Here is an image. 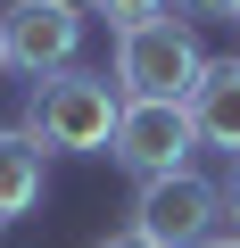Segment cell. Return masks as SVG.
Segmentation results:
<instances>
[{
  "label": "cell",
  "instance_id": "obj_1",
  "mask_svg": "<svg viewBox=\"0 0 240 248\" xmlns=\"http://www.w3.org/2000/svg\"><path fill=\"white\" fill-rule=\"evenodd\" d=\"M116 116H125V91H116L108 75L66 66V75H42V83H33L25 133H33L42 157H50V149H66V157H108V149H116Z\"/></svg>",
  "mask_w": 240,
  "mask_h": 248
},
{
  "label": "cell",
  "instance_id": "obj_2",
  "mask_svg": "<svg viewBox=\"0 0 240 248\" xmlns=\"http://www.w3.org/2000/svg\"><path fill=\"white\" fill-rule=\"evenodd\" d=\"M199 75H207V50H199V33L182 17L116 33V91L125 99H191Z\"/></svg>",
  "mask_w": 240,
  "mask_h": 248
},
{
  "label": "cell",
  "instance_id": "obj_3",
  "mask_svg": "<svg viewBox=\"0 0 240 248\" xmlns=\"http://www.w3.org/2000/svg\"><path fill=\"white\" fill-rule=\"evenodd\" d=\"M215 223H224V190L207 174H158L133 199V240L149 248H207Z\"/></svg>",
  "mask_w": 240,
  "mask_h": 248
},
{
  "label": "cell",
  "instance_id": "obj_4",
  "mask_svg": "<svg viewBox=\"0 0 240 248\" xmlns=\"http://www.w3.org/2000/svg\"><path fill=\"white\" fill-rule=\"evenodd\" d=\"M191 149H199V133H191L182 99H125L108 157L125 174H141V182H158V174H191Z\"/></svg>",
  "mask_w": 240,
  "mask_h": 248
},
{
  "label": "cell",
  "instance_id": "obj_5",
  "mask_svg": "<svg viewBox=\"0 0 240 248\" xmlns=\"http://www.w3.org/2000/svg\"><path fill=\"white\" fill-rule=\"evenodd\" d=\"M0 50H9V66H25L33 83L66 75L75 50H83V9H66V0H9V9H0Z\"/></svg>",
  "mask_w": 240,
  "mask_h": 248
},
{
  "label": "cell",
  "instance_id": "obj_6",
  "mask_svg": "<svg viewBox=\"0 0 240 248\" xmlns=\"http://www.w3.org/2000/svg\"><path fill=\"white\" fill-rule=\"evenodd\" d=\"M182 108H191V133H199V149H224V157H240V58L207 66V75H199V91H191Z\"/></svg>",
  "mask_w": 240,
  "mask_h": 248
},
{
  "label": "cell",
  "instance_id": "obj_7",
  "mask_svg": "<svg viewBox=\"0 0 240 248\" xmlns=\"http://www.w3.org/2000/svg\"><path fill=\"white\" fill-rule=\"evenodd\" d=\"M42 182H50V166H42L33 133H25V124H0V223L33 215L42 207Z\"/></svg>",
  "mask_w": 240,
  "mask_h": 248
},
{
  "label": "cell",
  "instance_id": "obj_8",
  "mask_svg": "<svg viewBox=\"0 0 240 248\" xmlns=\"http://www.w3.org/2000/svg\"><path fill=\"white\" fill-rule=\"evenodd\" d=\"M174 9V0H91V17H108L116 33H133V25H158Z\"/></svg>",
  "mask_w": 240,
  "mask_h": 248
},
{
  "label": "cell",
  "instance_id": "obj_9",
  "mask_svg": "<svg viewBox=\"0 0 240 248\" xmlns=\"http://www.w3.org/2000/svg\"><path fill=\"white\" fill-rule=\"evenodd\" d=\"M174 17L182 25H224V17H240V0H174Z\"/></svg>",
  "mask_w": 240,
  "mask_h": 248
},
{
  "label": "cell",
  "instance_id": "obj_10",
  "mask_svg": "<svg viewBox=\"0 0 240 248\" xmlns=\"http://www.w3.org/2000/svg\"><path fill=\"white\" fill-rule=\"evenodd\" d=\"M224 223L240 232V157H232V174H224Z\"/></svg>",
  "mask_w": 240,
  "mask_h": 248
},
{
  "label": "cell",
  "instance_id": "obj_11",
  "mask_svg": "<svg viewBox=\"0 0 240 248\" xmlns=\"http://www.w3.org/2000/svg\"><path fill=\"white\" fill-rule=\"evenodd\" d=\"M91 248H149V240H133V232H108V240H91Z\"/></svg>",
  "mask_w": 240,
  "mask_h": 248
},
{
  "label": "cell",
  "instance_id": "obj_12",
  "mask_svg": "<svg viewBox=\"0 0 240 248\" xmlns=\"http://www.w3.org/2000/svg\"><path fill=\"white\" fill-rule=\"evenodd\" d=\"M207 248H240V232H232V223H215V240H207Z\"/></svg>",
  "mask_w": 240,
  "mask_h": 248
},
{
  "label": "cell",
  "instance_id": "obj_13",
  "mask_svg": "<svg viewBox=\"0 0 240 248\" xmlns=\"http://www.w3.org/2000/svg\"><path fill=\"white\" fill-rule=\"evenodd\" d=\"M66 9H91V0H66Z\"/></svg>",
  "mask_w": 240,
  "mask_h": 248
},
{
  "label": "cell",
  "instance_id": "obj_14",
  "mask_svg": "<svg viewBox=\"0 0 240 248\" xmlns=\"http://www.w3.org/2000/svg\"><path fill=\"white\" fill-rule=\"evenodd\" d=\"M0 75H9V50H0Z\"/></svg>",
  "mask_w": 240,
  "mask_h": 248
}]
</instances>
